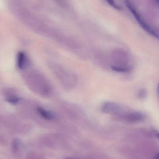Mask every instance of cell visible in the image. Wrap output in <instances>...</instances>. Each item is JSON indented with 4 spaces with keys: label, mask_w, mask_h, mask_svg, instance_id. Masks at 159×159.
Returning <instances> with one entry per match:
<instances>
[{
    "label": "cell",
    "mask_w": 159,
    "mask_h": 159,
    "mask_svg": "<svg viewBox=\"0 0 159 159\" xmlns=\"http://www.w3.org/2000/svg\"><path fill=\"white\" fill-rule=\"evenodd\" d=\"M24 79L28 88L37 95L47 97L51 94L52 88L50 83L39 72L34 70L28 71L24 75Z\"/></svg>",
    "instance_id": "1"
},
{
    "label": "cell",
    "mask_w": 159,
    "mask_h": 159,
    "mask_svg": "<svg viewBox=\"0 0 159 159\" xmlns=\"http://www.w3.org/2000/svg\"><path fill=\"white\" fill-rule=\"evenodd\" d=\"M125 2H126L128 8L130 10L132 13L133 14V16L135 17V19L137 20V21H138L140 25L142 26V28L146 31L148 33L151 34V35H153L154 37L158 38V33H157L155 30H154L151 27H149V25H147V23H146L145 21H144L143 18L140 16V14L138 13V12L136 11V9L133 7V5L132 4L131 2L129 0H125Z\"/></svg>",
    "instance_id": "2"
},
{
    "label": "cell",
    "mask_w": 159,
    "mask_h": 159,
    "mask_svg": "<svg viewBox=\"0 0 159 159\" xmlns=\"http://www.w3.org/2000/svg\"><path fill=\"white\" fill-rule=\"evenodd\" d=\"M16 65L21 71L27 70L30 66V61L28 55L23 51H20L16 57Z\"/></svg>",
    "instance_id": "3"
},
{
    "label": "cell",
    "mask_w": 159,
    "mask_h": 159,
    "mask_svg": "<svg viewBox=\"0 0 159 159\" xmlns=\"http://www.w3.org/2000/svg\"><path fill=\"white\" fill-rule=\"evenodd\" d=\"M2 93L5 98L6 101L12 104L20 103L21 99L18 96L16 92L12 88H5L2 90Z\"/></svg>",
    "instance_id": "4"
},
{
    "label": "cell",
    "mask_w": 159,
    "mask_h": 159,
    "mask_svg": "<svg viewBox=\"0 0 159 159\" xmlns=\"http://www.w3.org/2000/svg\"><path fill=\"white\" fill-rule=\"evenodd\" d=\"M121 109L120 106L114 102H106L102 106L103 112L107 114H118Z\"/></svg>",
    "instance_id": "5"
},
{
    "label": "cell",
    "mask_w": 159,
    "mask_h": 159,
    "mask_svg": "<svg viewBox=\"0 0 159 159\" xmlns=\"http://www.w3.org/2000/svg\"><path fill=\"white\" fill-rule=\"evenodd\" d=\"M126 117V120L129 122H138L144 119L143 114L138 112H133L128 114Z\"/></svg>",
    "instance_id": "6"
},
{
    "label": "cell",
    "mask_w": 159,
    "mask_h": 159,
    "mask_svg": "<svg viewBox=\"0 0 159 159\" xmlns=\"http://www.w3.org/2000/svg\"><path fill=\"white\" fill-rule=\"evenodd\" d=\"M22 145V142L20 139L18 138H15L12 142V151L14 153H17L21 149Z\"/></svg>",
    "instance_id": "7"
},
{
    "label": "cell",
    "mask_w": 159,
    "mask_h": 159,
    "mask_svg": "<svg viewBox=\"0 0 159 159\" xmlns=\"http://www.w3.org/2000/svg\"><path fill=\"white\" fill-rule=\"evenodd\" d=\"M41 156L36 155L35 154H30L26 157V159H43Z\"/></svg>",
    "instance_id": "8"
},
{
    "label": "cell",
    "mask_w": 159,
    "mask_h": 159,
    "mask_svg": "<svg viewBox=\"0 0 159 159\" xmlns=\"http://www.w3.org/2000/svg\"><path fill=\"white\" fill-rule=\"evenodd\" d=\"M106 1L108 2V3H109L110 5L112 6L114 8H116V9H118V10H119V9H120L119 7L115 3L114 0H106Z\"/></svg>",
    "instance_id": "9"
},
{
    "label": "cell",
    "mask_w": 159,
    "mask_h": 159,
    "mask_svg": "<svg viewBox=\"0 0 159 159\" xmlns=\"http://www.w3.org/2000/svg\"><path fill=\"white\" fill-rule=\"evenodd\" d=\"M157 1H159V0H157Z\"/></svg>",
    "instance_id": "10"
}]
</instances>
